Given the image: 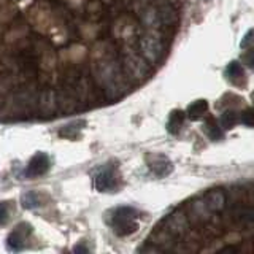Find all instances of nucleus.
Listing matches in <instances>:
<instances>
[{
  "instance_id": "obj_1",
  "label": "nucleus",
  "mask_w": 254,
  "mask_h": 254,
  "mask_svg": "<svg viewBox=\"0 0 254 254\" xmlns=\"http://www.w3.org/2000/svg\"><path fill=\"white\" fill-rule=\"evenodd\" d=\"M111 226H113L115 234L119 237L135 234L140 227L138 211L132 208V206H121V208L115 211L113 219H111Z\"/></svg>"
},
{
  "instance_id": "obj_2",
  "label": "nucleus",
  "mask_w": 254,
  "mask_h": 254,
  "mask_svg": "<svg viewBox=\"0 0 254 254\" xmlns=\"http://www.w3.org/2000/svg\"><path fill=\"white\" fill-rule=\"evenodd\" d=\"M116 183H118L116 170H115V167L110 164L103 165L94 177V186L97 190H100V192H107V190L115 189Z\"/></svg>"
},
{
  "instance_id": "obj_3",
  "label": "nucleus",
  "mask_w": 254,
  "mask_h": 254,
  "mask_svg": "<svg viewBox=\"0 0 254 254\" xmlns=\"http://www.w3.org/2000/svg\"><path fill=\"white\" fill-rule=\"evenodd\" d=\"M30 234H32V226L27 224V222H21L6 238L8 251H14V253L21 251L24 246H26V240Z\"/></svg>"
},
{
  "instance_id": "obj_4",
  "label": "nucleus",
  "mask_w": 254,
  "mask_h": 254,
  "mask_svg": "<svg viewBox=\"0 0 254 254\" xmlns=\"http://www.w3.org/2000/svg\"><path fill=\"white\" fill-rule=\"evenodd\" d=\"M51 167V161H50V156L46 153H37L34 157L30 159L26 170H24V175L27 178H37V177H42L45 175Z\"/></svg>"
},
{
  "instance_id": "obj_5",
  "label": "nucleus",
  "mask_w": 254,
  "mask_h": 254,
  "mask_svg": "<svg viewBox=\"0 0 254 254\" xmlns=\"http://www.w3.org/2000/svg\"><path fill=\"white\" fill-rule=\"evenodd\" d=\"M124 68H126V73L132 76V78H137V79H143L148 75V67H146V62L143 61V58L137 54H127L124 58Z\"/></svg>"
},
{
  "instance_id": "obj_6",
  "label": "nucleus",
  "mask_w": 254,
  "mask_h": 254,
  "mask_svg": "<svg viewBox=\"0 0 254 254\" xmlns=\"http://www.w3.org/2000/svg\"><path fill=\"white\" fill-rule=\"evenodd\" d=\"M162 53V45L161 40L153 37V35H146L141 38V54L145 56V59L149 62H157L159 56Z\"/></svg>"
},
{
  "instance_id": "obj_7",
  "label": "nucleus",
  "mask_w": 254,
  "mask_h": 254,
  "mask_svg": "<svg viewBox=\"0 0 254 254\" xmlns=\"http://www.w3.org/2000/svg\"><path fill=\"white\" fill-rule=\"evenodd\" d=\"M167 232L170 235H175V237H183L189 229V222H188V218L185 214L181 213H175L172 216H169L167 219Z\"/></svg>"
},
{
  "instance_id": "obj_8",
  "label": "nucleus",
  "mask_w": 254,
  "mask_h": 254,
  "mask_svg": "<svg viewBox=\"0 0 254 254\" xmlns=\"http://www.w3.org/2000/svg\"><path fill=\"white\" fill-rule=\"evenodd\" d=\"M203 205H205V208H208L213 213L221 211L226 206V194L222 192L221 189H213L210 192L205 194Z\"/></svg>"
},
{
  "instance_id": "obj_9",
  "label": "nucleus",
  "mask_w": 254,
  "mask_h": 254,
  "mask_svg": "<svg viewBox=\"0 0 254 254\" xmlns=\"http://www.w3.org/2000/svg\"><path fill=\"white\" fill-rule=\"evenodd\" d=\"M185 118H186L185 111L173 110L169 116V121H167V130H169V133L177 135L181 130V126H183V123H185Z\"/></svg>"
},
{
  "instance_id": "obj_10",
  "label": "nucleus",
  "mask_w": 254,
  "mask_h": 254,
  "mask_svg": "<svg viewBox=\"0 0 254 254\" xmlns=\"http://www.w3.org/2000/svg\"><path fill=\"white\" fill-rule=\"evenodd\" d=\"M206 111H208V102L200 99V100H195L192 102L190 105L188 107L186 110V116L189 119H194V121H197V119H200Z\"/></svg>"
},
{
  "instance_id": "obj_11",
  "label": "nucleus",
  "mask_w": 254,
  "mask_h": 254,
  "mask_svg": "<svg viewBox=\"0 0 254 254\" xmlns=\"http://www.w3.org/2000/svg\"><path fill=\"white\" fill-rule=\"evenodd\" d=\"M149 169L156 177H165L172 172V162L165 157H157L154 162L149 164Z\"/></svg>"
},
{
  "instance_id": "obj_12",
  "label": "nucleus",
  "mask_w": 254,
  "mask_h": 254,
  "mask_svg": "<svg viewBox=\"0 0 254 254\" xmlns=\"http://www.w3.org/2000/svg\"><path fill=\"white\" fill-rule=\"evenodd\" d=\"M205 132L214 141H218V140L222 138V132H221L219 126L216 124V121H214L213 118H208V121L205 123Z\"/></svg>"
},
{
  "instance_id": "obj_13",
  "label": "nucleus",
  "mask_w": 254,
  "mask_h": 254,
  "mask_svg": "<svg viewBox=\"0 0 254 254\" xmlns=\"http://www.w3.org/2000/svg\"><path fill=\"white\" fill-rule=\"evenodd\" d=\"M21 203H22V206L26 210H32V208H37V206L40 205V198H38V195L34 192V190H29V192L22 194Z\"/></svg>"
},
{
  "instance_id": "obj_14",
  "label": "nucleus",
  "mask_w": 254,
  "mask_h": 254,
  "mask_svg": "<svg viewBox=\"0 0 254 254\" xmlns=\"http://www.w3.org/2000/svg\"><path fill=\"white\" fill-rule=\"evenodd\" d=\"M81 124H84V123L81 121V123H73V124L64 126L62 129H61V132H59V135H61V137H67V138H75L76 133L81 130V127H78V126H81Z\"/></svg>"
},
{
  "instance_id": "obj_15",
  "label": "nucleus",
  "mask_w": 254,
  "mask_h": 254,
  "mask_svg": "<svg viewBox=\"0 0 254 254\" xmlns=\"http://www.w3.org/2000/svg\"><path fill=\"white\" fill-rule=\"evenodd\" d=\"M237 123H238V115L235 111H226V113H222L221 126L224 127V129H232Z\"/></svg>"
},
{
  "instance_id": "obj_16",
  "label": "nucleus",
  "mask_w": 254,
  "mask_h": 254,
  "mask_svg": "<svg viewBox=\"0 0 254 254\" xmlns=\"http://www.w3.org/2000/svg\"><path fill=\"white\" fill-rule=\"evenodd\" d=\"M227 76L230 79H238V78H242L243 76V67H242V64L240 62H230L229 65H227Z\"/></svg>"
},
{
  "instance_id": "obj_17",
  "label": "nucleus",
  "mask_w": 254,
  "mask_h": 254,
  "mask_svg": "<svg viewBox=\"0 0 254 254\" xmlns=\"http://www.w3.org/2000/svg\"><path fill=\"white\" fill-rule=\"evenodd\" d=\"M235 216H237V219H240V221L251 222V224H254V208H250V206H246V208H240L235 213Z\"/></svg>"
},
{
  "instance_id": "obj_18",
  "label": "nucleus",
  "mask_w": 254,
  "mask_h": 254,
  "mask_svg": "<svg viewBox=\"0 0 254 254\" xmlns=\"http://www.w3.org/2000/svg\"><path fill=\"white\" fill-rule=\"evenodd\" d=\"M11 205L10 202H0V226H5L10 221Z\"/></svg>"
},
{
  "instance_id": "obj_19",
  "label": "nucleus",
  "mask_w": 254,
  "mask_h": 254,
  "mask_svg": "<svg viewBox=\"0 0 254 254\" xmlns=\"http://www.w3.org/2000/svg\"><path fill=\"white\" fill-rule=\"evenodd\" d=\"M242 123L245 126H254V108H246L242 113Z\"/></svg>"
},
{
  "instance_id": "obj_20",
  "label": "nucleus",
  "mask_w": 254,
  "mask_h": 254,
  "mask_svg": "<svg viewBox=\"0 0 254 254\" xmlns=\"http://www.w3.org/2000/svg\"><path fill=\"white\" fill-rule=\"evenodd\" d=\"M242 59H243V62L246 64V65L254 68V48H253V50H248L246 53H243Z\"/></svg>"
},
{
  "instance_id": "obj_21",
  "label": "nucleus",
  "mask_w": 254,
  "mask_h": 254,
  "mask_svg": "<svg viewBox=\"0 0 254 254\" xmlns=\"http://www.w3.org/2000/svg\"><path fill=\"white\" fill-rule=\"evenodd\" d=\"M254 35V30H250L248 34H246V37H243V42H242V46H246V45H250L251 42V37Z\"/></svg>"
},
{
  "instance_id": "obj_22",
  "label": "nucleus",
  "mask_w": 254,
  "mask_h": 254,
  "mask_svg": "<svg viewBox=\"0 0 254 254\" xmlns=\"http://www.w3.org/2000/svg\"><path fill=\"white\" fill-rule=\"evenodd\" d=\"M238 250L235 248V246H227V248L224 250H221V253H237Z\"/></svg>"
},
{
  "instance_id": "obj_23",
  "label": "nucleus",
  "mask_w": 254,
  "mask_h": 254,
  "mask_svg": "<svg viewBox=\"0 0 254 254\" xmlns=\"http://www.w3.org/2000/svg\"><path fill=\"white\" fill-rule=\"evenodd\" d=\"M75 253H87V248H84V246H75Z\"/></svg>"
}]
</instances>
